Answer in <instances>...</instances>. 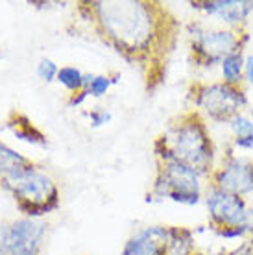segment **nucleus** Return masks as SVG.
<instances>
[{
    "label": "nucleus",
    "instance_id": "ddd939ff",
    "mask_svg": "<svg viewBox=\"0 0 253 255\" xmlns=\"http://www.w3.org/2000/svg\"><path fill=\"white\" fill-rule=\"evenodd\" d=\"M244 59H246V56L242 50L233 52V54L224 58V61L220 63L224 82L241 87V83L244 82Z\"/></svg>",
    "mask_w": 253,
    "mask_h": 255
},
{
    "label": "nucleus",
    "instance_id": "f257e3e1",
    "mask_svg": "<svg viewBox=\"0 0 253 255\" xmlns=\"http://www.w3.org/2000/svg\"><path fill=\"white\" fill-rule=\"evenodd\" d=\"M82 9L91 13L93 24L104 41L127 61H144L166 45V11L155 2L106 0L87 2Z\"/></svg>",
    "mask_w": 253,
    "mask_h": 255
},
{
    "label": "nucleus",
    "instance_id": "6e6552de",
    "mask_svg": "<svg viewBox=\"0 0 253 255\" xmlns=\"http://www.w3.org/2000/svg\"><path fill=\"white\" fill-rule=\"evenodd\" d=\"M211 185L222 191L237 194V196H250L253 194V159L239 157L229 153L222 165L211 174Z\"/></svg>",
    "mask_w": 253,
    "mask_h": 255
},
{
    "label": "nucleus",
    "instance_id": "2eb2a0df",
    "mask_svg": "<svg viewBox=\"0 0 253 255\" xmlns=\"http://www.w3.org/2000/svg\"><path fill=\"white\" fill-rule=\"evenodd\" d=\"M228 124H229V129L233 131L235 139H241V137H253V121L248 115H244V113L235 115Z\"/></svg>",
    "mask_w": 253,
    "mask_h": 255
},
{
    "label": "nucleus",
    "instance_id": "423d86ee",
    "mask_svg": "<svg viewBox=\"0 0 253 255\" xmlns=\"http://www.w3.org/2000/svg\"><path fill=\"white\" fill-rule=\"evenodd\" d=\"M248 37L239 30H203L198 28L192 33V54L194 61L203 67L220 65L226 56L242 50Z\"/></svg>",
    "mask_w": 253,
    "mask_h": 255
},
{
    "label": "nucleus",
    "instance_id": "a211bd4d",
    "mask_svg": "<svg viewBox=\"0 0 253 255\" xmlns=\"http://www.w3.org/2000/svg\"><path fill=\"white\" fill-rule=\"evenodd\" d=\"M89 121H91V126L100 128L111 121V113L106 111V109H93V111L89 113Z\"/></svg>",
    "mask_w": 253,
    "mask_h": 255
},
{
    "label": "nucleus",
    "instance_id": "9d476101",
    "mask_svg": "<svg viewBox=\"0 0 253 255\" xmlns=\"http://www.w3.org/2000/svg\"><path fill=\"white\" fill-rule=\"evenodd\" d=\"M168 250H170V228L148 226L127 239L121 255H168Z\"/></svg>",
    "mask_w": 253,
    "mask_h": 255
},
{
    "label": "nucleus",
    "instance_id": "393cba45",
    "mask_svg": "<svg viewBox=\"0 0 253 255\" xmlns=\"http://www.w3.org/2000/svg\"><path fill=\"white\" fill-rule=\"evenodd\" d=\"M6 233H7V224L0 222V255H4V246H6Z\"/></svg>",
    "mask_w": 253,
    "mask_h": 255
},
{
    "label": "nucleus",
    "instance_id": "f3484780",
    "mask_svg": "<svg viewBox=\"0 0 253 255\" xmlns=\"http://www.w3.org/2000/svg\"><path fill=\"white\" fill-rule=\"evenodd\" d=\"M57 72H59V67H57L52 59L43 58L37 65V76L43 80V82H54L57 78Z\"/></svg>",
    "mask_w": 253,
    "mask_h": 255
},
{
    "label": "nucleus",
    "instance_id": "7ed1b4c3",
    "mask_svg": "<svg viewBox=\"0 0 253 255\" xmlns=\"http://www.w3.org/2000/svg\"><path fill=\"white\" fill-rule=\"evenodd\" d=\"M2 185L11 192L17 209L28 218H39L59 207V189L56 181L35 168V165L6 179Z\"/></svg>",
    "mask_w": 253,
    "mask_h": 255
},
{
    "label": "nucleus",
    "instance_id": "5701e85b",
    "mask_svg": "<svg viewBox=\"0 0 253 255\" xmlns=\"http://www.w3.org/2000/svg\"><path fill=\"white\" fill-rule=\"evenodd\" d=\"M233 146L239 150H252L253 148V137H241V139H233Z\"/></svg>",
    "mask_w": 253,
    "mask_h": 255
},
{
    "label": "nucleus",
    "instance_id": "1a4fd4ad",
    "mask_svg": "<svg viewBox=\"0 0 253 255\" xmlns=\"http://www.w3.org/2000/svg\"><path fill=\"white\" fill-rule=\"evenodd\" d=\"M46 235V224L41 218H19L7 224L4 255H39Z\"/></svg>",
    "mask_w": 253,
    "mask_h": 255
},
{
    "label": "nucleus",
    "instance_id": "f8f14e48",
    "mask_svg": "<svg viewBox=\"0 0 253 255\" xmlns=\"http://www.w3.org/2000/svg\"><path fill=\"white\" fill-rule=\"evenodd\" d=\"M7 128L13 131V135L17 139L24 140V142H30V144H37V146H44L46 144V137L43 135L41 129L35 128L30 119L19 111H11L9 117H7Z\"/></svg>",
    "mask_w": 253,
    "mask_h": 255
},
{
    "label": "nucleus",
    "instance_id": "b1692460",
    "mask_svg": "<svg viewBox=\"0 0 253 255\" xmlns=\"http://www.w3.org/2000/svg\"><path fill=\"white\" fill-rule=\"evenodd\" d=\"M244 228H246L248 235H253V198H252V202H248V215H246Z\"/></svg>",
    "mask_w": 253,
    "mask_h": 255
},
{
    "label": "nucleus",
    "instance_id": "20e7f679",
    "mask_svg": "<svg viewBox=\"0 0 253 255\" xmlns=\"http://www.w3.org/2000/svg\"><path fill=\"white\" fill-rule=\"evenodd\" d=\"M157 163L159 170L153 181V196L168 198L181 205L200 204L203 196L202 176L194 168L172 157H161Z\"/></svg>",
    "mask_w": 253,
    "mask_h": 255
},
{
    "label": "nucleus",
    "instance_id": "0eeeda50",
    "mask_svg": "<svg viewBox=\"0 0 253 255\" xmlns=\"http://www.w3.org/2000/svg\"><path fill=\"white\" fill-rule=\"evenodd\" d=\"M205 205H207L211 224L215 226V230L244 228L248 215L246 198L222 191L215 185H209L205 192Z\"/></svg>",
    "mask_w": 253,
    "mask_h": 255
},
{
    "label": "nucleus",
    "instance_id": "39448f33",
    "mask_svg": "<svg viewBox=\"0 0 253 255\" xmlns=\"http://www.w3.org/2000/svg\"><path fill=\"white\" fill-rule=\"evenodd\" d=\"M194 104L200 111L209 117V121L229 122L248 106V96L242 87L229 85L226 82L198 85L194 93Z\"/></svg>",
    "mask_w": 253,
    "mask_h": 255
},
{
    "label": "nucleus",
    "instance_id": "aec40b11",
    "mask_svg": "<svg viewBox=\"0 0 253 255\" xmlns=\"http://www.w3.org/2000/svg\"><path fill=\"white\" fill-rule=\"evenodd\" d=\"M89 93L85 89L83 91H78V93H70L69 100H67V106L69 108H78V106H82L85 100H87Z\"/></svg>",
    "mask_w": 253,
    "mask_h": 255
},
{
    "label": "nucleus",
    "instance_id": "4468645a",
    "mask_svg": "<svg viewBox=\"0 0 253 255\" xmlns=\"http://www.w3.org/2000/svg\"><path fill=\"white\" fill-rule=\"evenodd\" d=\"M56 80L63 85L65 89H69L70 93L83 91V72L78 67H72V65L61 67Z\"/></svg>",
    "mask_w": 253,
    "mask_h": 255
},
{
    "label": "nucleus",
    "instance_id": "6ab92c4d",
    "mask_svg": "<svg viewBox=\"0 0 253 255\" xmlns=\"http://www.w3.org/2000/svg\"><path fill=\"white\" fill-rule=\"evenodd\" d=\"M216 235L222 237V239H242V237L248 235L246 228H220V230H215Z\"/></svg>",
    "mask_w": 253,
    "mask_h": 255
},
{
    "label": "nucleus",
    "instance_id": "9b49d317",
    "mask_svg": "<svg viewBox=\"0 0 253 255\" xmlns=\"http://www.w3.org/2000/svg\"><path fill=\"white\" fill-rule=\"evenodd\" d=\"M192 6L209 17H216L228 26H241L253 11L252 0H205L192 2Z\"/></svg>",
    "mask_w": 253,
    "mask_h": 255
},
{
    "label": "nucleus",
    "instance_id": "f03ea898",
    "mask_svg": "<svg viewBox=\"0 0 253 255\" xmlns=\"http://www.w3.org/2000/svg\"><path fill=\"white\" fill-rule=\"evenodd\" d=\"M155 155L157 159L172 157L181 161L194 168L202 178L211 176L215 170V146L200 113H187L176 124H172L170 129L155 140Z\"/></svg>",
    "mask_w": 253,
    "mask_h": 255
},
{
    "label": "nucleus",
    "instance_id": "412c9836",
    "mask_svg": "<svg viewBox=\"0 0 253 255\" xmlns=\"http://www.w3.org/2000/svg\"><path fill=\"white\" fill-rule=\"evenodd\" d=\"M244 80L253 85V54H248L244 59Z\"/></svg>",
    "mask_w": 253,
    "mask_h": 255
},
{
    "label": "nucleus",
    "instance_id": "4be33fe9",
    "mask_svg": "<svg viewBox=\"0 0 253 255\" xmlns=\"http://www.w3.org/2000/svg\"><path fill=\"white\" fill-rule=\"evenodd\" d=\"M229 255H253V239L252 241H244L237 250H233Z\"/></svg>",
    "mask_w": 253,
    "mask_h": 255
},
{
    "label": "nucleus",
    "instance_id": "dca6fc26",
    "mask_svg": "<svg viewBox=\"0 0 253 255\" xmlns=\"http://www.w3.org/2000/svg\"><path fill=\"white\" fill-rule=\"evenodd\" d=\"M117 78H119V74L115 78H109V76H104V74H95V78H93V82H91V85H89V96H104L106 93H108V89L111 87V83L117 82Z\"/></svg>",
    "mask_w": 253,
    "mask_h": 255
}]
</instances>
